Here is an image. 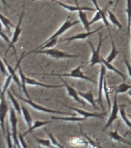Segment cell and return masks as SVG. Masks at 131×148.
Segmentation results:
<instances>
[{
  "label": "cell",
  "instance_id": "6da1fadb",
  "mask_svg": "<svg viewBox=\"0 0 131 148\" xmlns=\"http://www.w3.org/2000/svg\"><path fill=\"white\" fill-rule=\"evenodd\" d=\"M83 66V63L80 64V66L73 69L70 73H37L38 75H45V76H59V77H72V78L81 79L83 80L89 81L90 83H94L95 82L93 80L92 78H90L89 76L84 74L81 69Z\"/></svg>",
  "mask_w": 131,
  "mask_h": 148
},
{
  "label": "cell",
  "instance_id": "7a4b0ae2",
  "mask_svg": "<svg viewBox=\"0 0 131 148\" xmlns=\"http://www.w3.org/2000/svg\"><path fill=\"white\" fill-rule=\"evenodd\" d=\"M16 97H18L19 99L22 100L23 102L27 103L29 106H30L32 108L36 110L38 112H41V113H51V114H60V115H69V116H75L74 113H65L62 111H59V110H51V109L46 108L45 106H42L40 104L37 103L36 102L32 101L31 99H25L23 98L19 95H16Z\"/></svg>",
  "mask_w": 131,
  "mask_h": 148
},
{
  "label": "cell",
  "instance_id": "3957f363",
  "mask_svg": "<svg viewBox=\"0 0 131 148\" xmlns=\"http://www.w3.org/2000/svg\"><path fill=\"white\" fill-rule=\"evenodd\" d=\"M9 122L11 125L12 136L14 146L17 147H21L20 143L19 141V133H18V118L16 116V113L13 107L9 109Z\"/></svg>",
  "mask_w": 131,
  "mask_h": 148
},
{
  "label": "cell",
  "instance_id": "277c9868",
  "mask_svg": "<svg viewBox=\"0 0 131 148\" xmlns=\"http://www.w3.org/2000/svg\"><path fill=\"white\" fill-rule=\"evenodd\" d=\"M24 14H25V3L23 4V12L21 13V16L19 18V22L17 23V25L15 27V29H14V32L12 33V39L10 43L9 44V47H8V49H7L6 53H5V55H6L9 50L11 48L13 49L14 53H15V55L17 56V53L16 51V48H15V44L19 41V36H20L21 32H22V29H21V25H22V22H23V18L24 17Z\"/></svg>",
  "mask_w": 131,
  "mask_h": 148
},
{
  "label": "cell",
  "instance_id": "5b68a950",
  "mask_svg": "<svg viewBox=\"0 0 131 148\" xmlns=\"http://www.w3.org/2000/svg\"><path fill=\"white\" fill-rule=\"evenodd\" d=\"M37 54H45L54 59H69V58H78L79 55L76 54H69L65 53L63 51H60L56 49H46L43 50H37L35 52Z\"/></svg>",
  "mask_w": 131,
  "mask_h": 148
},
{
  "label": "cell",
  "instance_id": "8992f818",
  "mask_svg": "<svg viewBox=\"0 0 131 148\" xmlns=\"http://www.w3.org/2000/svg\"><path fill=\"white\" fill-rule=\"evenodd\" d=\"M103 41H104V39H103V36H102L101 33L99 34V43H98V46H97V49H95L93 47V44L91 43V42L88 41L90 47L92 49V55H91V59H90V66L92 67L94 66L95 65L97 64H102V57L100 56V49H101Z\"/></svg>",
  "mask_w": 131,
  "mask_h": 148
},
{
  "label": "cell",
  "instance_id": "52a82bcc",
  "mask_svg": "<svg viewBox=\"0 0 131 148\" xmlns=\"http://www.w3.org/2000/svg\"><path fill=\"white\" fill-rule=\"evenodd\" d=\"M2 98H1V101H0V126H1V129H2V134L3 136H5V118L7 116V113L9 112V106L7 104V102L5 100V94L1 93Z\"/></svg>",
  "mask_w": 131,
  "mask_h": 148
},
{
  "label": "cell",
  "instance_id": "ba28073f",
  "mask_svg": "<svg viewBox=\"0 0 131 148\" xmlns=\"http://www.w3.org/2000/svg\"><path fill=\"white\" fill-rule=\"evenodd\" d=\"M91 2H93V4L94 5V6L96 7L97 9V12L95 14V16H93V18L91 19V21H90V25H92L93 23H96L97 21L103 20L104 21V24L106 25V27L108 29V31H110V24H109L108 21H107V18L106 16V12L107 11V8L104 9H99V5H98V3H97V0H91Z\"/></svg>",
  "mask_w": 131,
  "mask_h": 148
},
{
  "label": "cell",
  "instance_id": "9c48e42d",
  "mask_svg": "<svg viewBox=\"0 0 131 148\" xmlns=\"http://www.w3.org/2000/svg\"><path fill=\"white\" fill-rule=\"evenodd\" d=\"M105 75H106V67L104 64H101L100 71L99 75V89H98V97L96 99V101L98 102L101 106L102 110L104 111V106L103 104V92H104V84L105 81Z\"/></svg>",
  "mask_w": 131,
  "mask_h": 148
},
{
  "label": "cell",
  "instance_id": "30bf717a",
  "mask_svg": "<svg viewBox=\"0 0 131 148\" xmlns=\"http://www.w3.org/2000/svg\"><path fill=\"white\" fill-rule=\"evenodd\" d=\"M79 23H80V20H73L70 16H68L67 18V20L64 22V23H63V24L58 29L57 31H56L52 36L49 37L47 40L54 39V38H58V37L60 36H61L62 33H64L67 30H68L69 29L73 27V25L78 24Z\"/></svg>",
  "mask_w": 131,
  "mask_h": 148
},
{
  "label": "cell",
  "instance_id": "8fae6325",
  "mask_svg": "<svg viewBox=\"0 0 131 148\" xmlns=\"http://www.w3.org/2000/svg\"><path fill=\"white\" fill-rule=\"evenodd\" d=\"M111 113L110 116L109 117L107 122H106L105 127H104V130L108 129L109 127H110L112 123L117 119L118 113L120 112V106L118 104L117 102V93H116L114 96V99H113V107L111 109Z\"/></svg>",
  "mask_w": 131,
  "mask_h": 148
},
{
  "label": "cell",
  "instance_id": "7c38bea8",
  "mask_svg": "<svg viewBox=\"0 0 131 148\" xmlns=\"http://www.w3.org/2000/svg\"><path fill=\"white\" fill-rule=\"evenodd\" d=\"M53 2L57 3L58 5H60V6H62V8H64L65 9H67L69 12H75V11H80V10H83V11H95V9L93 8H90V7H86V6H80L77 3L76 5H68L63 2H61L58 0H53Z\"/></svg>",
  "mask_w": 131,
  "mask_h": 148
},
{
  "label": "cell",
  "instance_id": "4fadbf2b",
  "mask_svg": "<svg viewBox=\"0 0 131 148\" xmlns=\"http://www.w3.org/2000/svg\"><path fill=\"white\" fill-rule=\"evenodd\" d=\"M103 29V26L98 28L97 29L93 30V31H87L86 32H82V33H79L77 35H75V36H70L69 38H67V39H60V42H65V41H73V40H83V39H87L88 37H90L91 35L94 34L96 32H97L98 31H99L100 29Z\"/></svg>",
  "mask_w": 131,
  "mask_h": 148
},
{
  "label": "cell",
  "instance_id": "5bb4252c",
  "mask_svg": "<svg viewBox=\"0 0 131 148\" xmlns=\"http://www.w3.org/2000/svg\"><path fill=\"white\" fill-rule=\"evenodd\" d=\"M62 83H63V84H64V86L65 88L67 89V93H68V95H69V97H72L73 99L75 100V101H76L78 103L81 104L83 106H86V103H84V102L82 100V99H80V95H79L78 92L76 91L74 88H73L70 85H69L68 83L66 82L65 80H63L62 79Z\"/></svg>",
  "mask_w": 131,
  "mask_h": 148
},
{
  "label": "cell",
  "instance_id": "9a60e30c",
  "mask_svg": "<svg viewBox=\"0 0 131 148\" xmlns=\"http://www.w3.org/2000/svg\"><path fill=\"white\" fill-rule=\"evenodd\" d=\"M65 106H67V108L70 109V110H73L74 111H76L79 114H80L81 116H83L86 120L88 118H103L104 117V116L105 115V113H91V112H88V111L83 110L82 109H79L76 108V107H71V106H67V105H65Z\"/></svg>",
  "mask_w": 131,
  "mask_h": 148
},
{
  "label": "cell",
  "instance_id": "2e32d148",
  "mask_svg": "<svg viewBox=\"0 0 131 148\" xmlns=\"http://www.w3.org/2000/svg\"><path fill=\"white\" fill-rule=\"evenodd\" d=\"M25 83H26V85L41 86V87L44 88H50V89H58V88H61L64 86V85H49V84H46V83H41V82H39L36 79H35L27 77V76H25Z\"/></svg>",
  "mask_w": 131,
  "mask_h": 148
},
{
  "label": "cell",
  "instance_id": "e0dca14e",
  "mask_svg": "<svg viewBox=\"0 0 131 148\" xmlns=\"http://www.w3.org/2000/svg\"><path fill=\"white\" fill-rule=\"evenodd\" d=\"M80 97H82L83 99H84L85 100L89 103L91 105V106L93 107V108L97 109V110H99V107L96 103V99H94L93 97V91L92 90H90V91L88 92H78Z\"/></svg>",
  "mask_w": 131,
  "mask_h": 148
},
{
  "label": "cell",
  "instance_id": "ac0fdd59",
  "mask_svg": "<svg viewBox=\"0 0 131 148\" xmlns=\"http://www.w3.org/2000/svg\"><path fill=\"white\" fill-rule=\"evenodd\" d=\"M109 34H110V39H111V43H112V48H111V51L110 54L107 56V57H106V60L108 61V62H113V60H115V58L119 54H120V52L116 48V46H115V42H114V40H113V38L112 36V35H111V32H110V30L109 31Z\"/></svg>",
  "mask_w": 131,
  "mask_h": 148
},
{
  "label": "cell",
  "instance_id": "d6986e66",
  "mask_svg": "<svg viewBox=\"0 0 131 148\" xmlns=\"http://www.w3.org/2000/svg\"><path fill=\"white\" fill-rule=\"evenodd\" d=\"M52 123V121H50V120H47V121H43V120H36V121H34V122L32 123V126H31V127H29V130H26V131L23 134V135L24 136H25L26 134H29V133H32L33 130H35L36 129H37V128H39V127H43V126H45V125L48 124V123Z\"/></svg>",
  "mask_w": 131,
  "mask_h": 148
},
{
  "label": "cell",
  "instance_id": "ffe728a7",
  "mask_svg": "<svg viewBox=\"0 0 131 148\" xmlns=\"http://www.w3.org/2000/svg\"><path fill=\"white\" fill-rule=\"evenodd\" d=\"M110 136L113 140H114L117 141V142H120V143H124V144H127V145L130 146L131 147V142L127 140L125 138H123L120 134H119L117 130H116L114 131L110 132Z\"/></svg>",
  "mask_w": 131,
  "mask_h": 148
},
{
  "label": "cell",
  "instance_id": "44dd1931",
  "mask_svg": "<svg viewBox=\"0 0 131 148\" xmlns=\"http://www.w3.org/2000/svg\"><path fill=\"white\" fill-rule=\"evenodd\" d=\"M101 61H102V64H104V66H105V67H106V69H108L109 70H110V71H113V73H115L118 74V75H120L121 77H122L123 79H125V76L124 74H123L119 70V69H117V68H116L113 65L111 64V62H108L107 60H105L104 58L102 57L101 58Z\"/></svg>",
  "mask_w": 131,
  "mask_h": 148
},
{
  "label": "cell",
  "instance_id": "7402d4cb",
  "mask_svg": "<svg viewBox=\"0 0 131 148\" xmlns=\"http://www.w3.org/2000/svg\"><path fill=\"white\" fill-rule=\"evenodd\" d=\"M19 69V77H20V80H21V84H22V86L21 87L23 88V92L25 93V95L26 96L28 99H30V96L29 94V92L27 91V88H26V83H25V76L24 73H23V69H21L20 65L18 67Z\"/></svg>",
  "mask_w": 131,
  "mask_h": 148
},
{
  "label": "cell",
  "instance_id": "603a6c76",
  "mask_svg": "<svg viewBox=\"0 0 131 148\" xmlns=\"http://www.w3.org/2000/svg\"><path fill=\"white\" fill-rule=\"evenodd\" d=\"M6 92H7V95H8V97H9V99H10V101L12 102V106H13V108L15 109L16 112L18 113L19 115H21V114H22V110H21L20 104L19 103V102L17 101V99H16L15 96H14L11 92L7 91Z\"/></svg>",
  "mask_w": 131,
  "mask_h": 148
},
{
  "label": "cell",
  "instance_id": "cb8c5ba5",
  "mask_svg": "<svg viewBox=\"0 0 131 148\" xmlns=\"http://www.w3.org/2000/svg\"><path fill=\"white\" fill-rule=\"evenodd\" d=\"M78 16L79 18H80V21L83 23V26H84V29H85L86 31H90V22L88 21L86 14L84 12L83 10H80V11H78Z\"/></svg>",
  "mask_w": 131,
  "mask_h": 148
},
{
  "label": "cell",
  "instance_id": "d4e9b609",
  "mask_svg": "<svg viewBox=\"0 0 131 148\" xmlns=\"http://www.w3.org/2000/svg\"><path fill=\"white\" fill-rule=\"evenodd\" d=\"M21 110H22V115L24 118L25 123L28 126V127L29 128L32 126V117H31V115H30L29 111L24 106H21Z\"/></svg>",
  "mask_w": 131,
  "mask_h": 148
},
{
  "label": "cell",
  "instance_id": "484cf974",
  "mask_svg": "<svg viewBox=\"0 0 131 148\" xmlns=\"http://www.w3.org/2000/svg\"><path fill=\"white\" fill-rule=\"evenodd\" d=\"M107 19H109L110 22L114 26H116V27L118 29H122V25H121V23H120V21L118 20V18H117V16H116L111 11H107Z\"/></svg>",
  "mask_w": 131,
  "mask_h": 148
},
{
  "label": "cell",
  "instance_id": "4316f807",
  "mask_svg": "<svg viewBox=\"0 0 131 148\" xmlns=\"http://www.w3.org/2000/svg\"><path fill=\"white\" fill-rule=\"evenodd\" d=\"M0 22L2 23L3 27H4L7 31H9V30L10 29V28L14 27L13 24L12 23L11 21L9 20L6 16H5L4 15H2L1 12H0Z\"/></svg>",
  "mask_w": 131,
  "mask_h": 148
},
{
  "label": "cell",
  "instance_id": "83f0119b",
  "mask_svg": "<svg viewBox=\"0 0 131 148\" xmlns=\"http://www.w3.org/2000/svg\"><path fill=\"white\" fill-rule=\"evenodd\" d=\"M126 12L127 15V31H128V33H130L131 26V0H127Z\"/></svg>",
  "mask_w": 131,
  "mask_h": 148
},
{
  "label": "cell",
  "instance_id": "f1b7e54d",
  "mask_svg": "<svg viewBox=\"0 0 131 148\" xmlns=\"http://www.w3.org/2000/svg\"><path fill=\"white\" fill-rule=\"evenodd\" d=\"M120 116L122 118L123 121L124 122V123L127 125V127L129 128H131V121L130 120L128 117V116H127L126 114V111H125V106L123 107V106H120Z\"/></svg>",
  "mask_w": 131,
  "mask_h": 148
},
{
  "label": "cell",
  "instance_id": "f546056e",
  "mask_svg": "<svg viewBox=\"0 0 131 148\" xmlns=\"http://www.w3.org/2000/svg\"><path fill=\"white\" fill-rule=\"evenodd\" d=\"M52 119L53 120H65V121H73V122H76V121H83V120H86L84 117H77L76 116H72V117H59V116H52Z\"/></svg>",
  "mask_w": 131,
  "mask_h": 148
},
{
  "label": "cell",
  "instance_id": "4dcf8cb0",
  "mask_svg": "<svg viewBox=\"0 0 131 148\" xmlns=\"http://www.w3.org/2000/svg\"><path fill=\"white\" fill-rule=\"evenodd\" d=\"M131 89V85H129L126 83H123L118 86L116 88L115 93H124L127 92V91Z\"/></svg>",
  "mask_w": 131,
  "mask_h": 148
},
{
  "label": "cell",
  "instance_id": "1f68e13d",
  "mask_svg": "<svg viewBox=\"0 0 131 148\" xmlns=\"http://www.w3.org/2000/svg\"><path fill=\"white\" fill-rule=\"evenodd\" d=\"M45 130H46V132L47 133V134H48L49 137V140H50L51 143H52V144L53 145V147H59V148H63V145L61 144V143H60V142L56 139V137L53 136V134H52V133L48 132L46 129H45Z\"/></svg>",
  "mask_w": 131,
  "mask_h": 148
},
{
  "label": "cell",
  "instance_id": "d6a6232c",
  "mask_svg": "<svg viewBox=\"0 0 131 148\" xmlns=\"http://www.w3.org/2000/svg\"><path fill=\"white\" fill-rule=\"evenodd\" d=\"M34 139L36 140L37 143H39V145L44 146V147H54L53 144H52V143H51L50 140L38 138L36 136H34Z\"/></svg>",
  "mask_w": 131,
  "mask_h": 148
},
{
  "label": "cell",
  "instance_id": "836d02e7",
  "mask_svg": "<svg viewBox=\"0 0 131 148\" xmlns=\"http://www.w3.org/2000/svg\"><path fill=\"white\" fill-rule=\"evenodd\" d=\"M104 96L106 97V102H107V105H108L109 110H111V102L110 99V93H109L108 88H107V85H106V79H105L104 84Z\"/></svg>",
  "mask_w": 131,
  "mask_h": 148
},
{
  "label": "cell",
  "instance_id": "e575fe53",
  "mask_svg": "<svg viewBox=\"0 0 131 148\" xmlns=\"http://www.w3.org/2000/svg\"><path fill=\"white\" fill-rule=\"evenodd\" d=\"M13 79H12V76L11 75H9V76H7L6 79H5V80L4 82V84H3V87H2V92L1 93H3L5 94V92H7V90H8V88L9 86H10L11 84V82Z\"/></svg>",
  "mask_w": 131,
  "mask_h": 148
},
{
  "label": "cell",
  "instance_id": "d590c367",
  "mask_svg": "<svg viewBox=\"0 0 131 148\" xmlns=\"http://www.w3.org/2000/svg\"><path fill=\"white\" fill-rule=\"evenodd\" d=\"M0 72H1V73L5 76V77L9 76V72L7 70L6 66H5V64L4 61L2 60V58L0 56Z\"/></svg>",
  "mask_w": 131,
  "mask_h": 148
},
{
  "label": "cell",
  "instance_id": "8d00e7d4",
  "mask_svg": "<svg viewBox=\"0 0 131 148\" xmlns=\"http://www.w3.org/2000/svg\"><path fill=\"white\" fill-rule=\"evenodd\" d=\"M0 38L3 39L5 42H6L8 44L10 43V42H11L9 37L7 36V35L3 31V25L1 22H0Z\"/></svg>",
  "mask_w": 131,
  "mask_h": 148
},
{
  "label": "cell",
  "instance_id": "74e56055",
  "mask_svg": "<svg viewBox=\"0 0 131 148\" xmlns=\"http://www.w3.org/2000/svg\"><path fill=\"white\" fill-rule=\"evenodd\" d=\"M24 135L22 134H19V143H20V146H21V147H27L28 145H27V143H25V139H24Z\"/></svg>",
  "mask_w": 131,
  "mask_h": 148
},
{
  "label": "cell",
  "instance_id": "f35d334b",
  "mask_svg": "<svg viewBox=\"0 0 131 148\" xmlns=\"http://www.w3.org/2000/svg\"><path fill=\"white\" fill-rule=\"evenodd\" d=\"M81 133H82V134H83V136H85V138L86 139V140H87L88 141H89V143H90V144H91V145L93 146V147H97V144H95V142H94V141L92 140H91V139H90V137H89V136H88L87 134H86V133H84V132H83V130H81Z\"/></svg>",
  "mask_w": 131,
  "mask_h": 148
},
{
  "label": "cell",
  "instance_id": "ab89813d",
  "mask_svg": "<svg viewBox=\"0 0 131 148\" xmlns=\"http://www.w3.org/2000/svg\"><path fill=\"white\" fill-rule=\"evenodd\" d=\"M123 60H124L125 64H126V67H127V72H128V75L131 78V66L130 64L129 63V62L127 61V60L125 57H123Z\"/></svg>",
  "mask_w": 131,
  "mask_h": 148
},
{
  "label": "cell",
  "instance_id": "60d3db41",
  "mask_svg": "<svg viewBox=\"0 0 131 148\" xmlns=\"http://www.w3.org/2000/svg\"><path fill=\"white\" fill-rule=\"evenodd\" d=\"M1 2H2V4L4 5H7V2H6V1H5V0H1Z\"/></svg>",
  "mask_w": 131,
  "mask_h": 148
},
{
  "label": "cell",
  "instance_id": "b9f144b4",
  "mask_svg": "<svg viewBox=\"0 0 131 148\" xmlns=\"http://www.w3.org/2000/svg\"><path fill=\"white\" fill-rule=\"evenodd\" d=\"M127 94L129 95L130 97H131V89H130V90H128V91H127Z\"/></svg>",
  "mask_w": 131,
  "mask_h": 148
},
{
  "label": "cell",
  "instance_id": "7bdbcfd3",
  "mask_svg": "<svg viewBox=\"0 0 131 148\" xmlns=\"http://www.w3.org/2000/svg\"><path fill=\"white\" fill-rule=\"evenodd\" d=\"M128 117H129L130 120H131V114H129V115H128Z\"/></svg>",
  "mask_w": 131,
  "mask_h": 148
},
{
  "label": "cell",
  "instance_id": "ee69618b",
  "mask_svg": "<svg viewBox=\"0 0 131 148\" xmlns=\"http://www.w3.org/2000/svg\"><path fill=\"white\" fill-rule=\"evenodd\" d=\"M0 128H1V126H0Z\"/></svg>",
  "mask_w": 131,
  "mask_h": 148
},
{
  "label": "cell",
  "instance_id": "f6af8a7d",
  "mask_svg": "<svg viewBox=\"0 0 131 148\" xmlns=\"http://www.w3.org/2000/svg\"><path fill=\"white\" fill-rule=\"evenodd\" d=\"M0 73H1V72H0Z\"/></svg>",
  "mask_w": 131,
  "mask_h": 148
},
{
  "label": "cell",
  "instance_id": "bcb514c9",
  "mask_svg": "<svg viewBox=\"0 0 131 148\" xmlns=\"http://www.w3.org/2000/svg\"><path fill=\"white\" fill-rule=\"evenodd\" d=\"M32 1H33V0H32Z\"/></svg>",
  "mask_w": 131,
  "mask_h": 148
}]
</instances>
